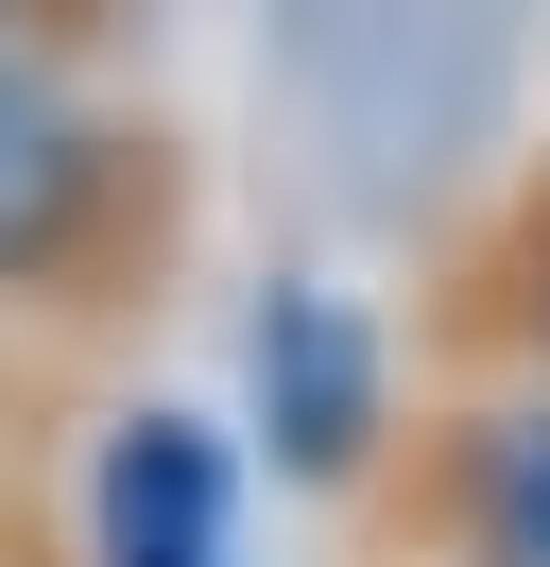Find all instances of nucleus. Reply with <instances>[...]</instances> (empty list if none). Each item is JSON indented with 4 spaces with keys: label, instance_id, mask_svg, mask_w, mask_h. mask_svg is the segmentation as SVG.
<instances>
[{
    "label": "nucleus",
    "instance_id": "1",
    "mask_svg": "<svg viewBox=\"0 0 550 567\" xmlns=\"http://www.w3.org/2000/svg\"><path fill=\"white\" fill-rule=\"evenodd\" d=\"M138 224H155V138L86 121L52 86V52H0V292H69L86 310Z\"/></svg>",
    "mask_w": 550,
    "mask_h": 567
},
{
    "label": "nucleus",
    "instance_id": "2",
    "mask_svg": "<svg viewBox=\"0 0 550 567\" xmlns=\"http://www.w3.org/2000/svg\"><path fill=\"white\" fill-rule=\"evenodd\" d=\"M86 567H241V498L224 447L190 413H121L86 464Z\"/></svg>",
    "mask_w": 550,
    "mask_h": 567
},
{
    "label": "nucleus",
    "instance_id": "3",
    "mask_svg": "<svg viewBox=\"0 0 550 567\" xmlns=\"http://www.w3.org/2000/svg\"><path fill=\"white\" fill-rule=\"evenodd\" d=\"M258 413H275V464L293 482H344L378 447V327L344 292H275L258 310Z\"/></svg>",
    "mask_w": 550,
    "mask_h": 567
},
{
    "label": "nucleus",
    "instance_id": "4",
    "mask_svg": "<svg viewBox=\"0 0 550 567\" xmlns=\"http://www.w3.org/2000/svg\"><path fill=\"white\" fill-rule=\"evenodd\" d=\"M447 533L465 567H550V395H499L447 430Z\"/></svg>",
    "mask_w": 550,
    "mask_h": 567
},
{
    "label": "nucleus",
    "instance_id": "5",
    "mask_svg": "<svg viewBox=\"0 0 550 567\" xmlns=\"http://www.w3.org/2000/svg\"><path fill=\"white\" fill-rule=\"evenodd\" d=\"M86 18H103V0H0V52H69Z\"/></svg>",
    "mask_w": 550,
    "mask_h": 567
},
{
    "label": "nucleus",
    "instance_id": "6",
    "mask_svg": "<svg viewBox=\"0 0 550 567\" xmlns=\"http://www.w3.org/2000/svg\"><path fill=\"white\" fill-rule=\"evenodd\" d=\"M516 292H533V310H516V327H533V344H550V189H533V224H516Z\"/></svg>",
    "mask_w": 550,
    "mask_h": 567
}]
</instances>
